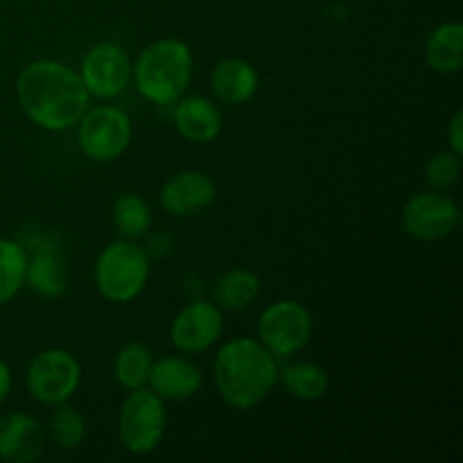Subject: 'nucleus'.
Returning <instances> with one entry per match:
<instances>
[{"label":"nucleus","mask_w":463,"mask_h":463,"mask_svg":"<svg viewBox=\"0 0 463 463\" xmlns=\"http://www.w3.org/2000/svg\"><path fill=\"white\" fill-rule=\"evenodd\" d=\"M16 95L25 116L45 131L75 127L89 111L90 99L81 77L52 59H39L23 68Z\"/></svg>","instance_id":"nucleus-1"},{"label":"nucleus","mask_w":463,"mask_h":463,"mask_svg":"<svg viewBox=\"0 0 463 463\" xmlns=\"http://www.w3.org/2000/svg\"><path fill=\"white\" fill-rule=\"evenodd\" d=\"M213 371L222 401L233 410L260 405L279 383L276 357L251 337H238L224 344Z\"/></svg>","instance_id":"nucleus-2"},{"label":"nucleus","mask_w":463,"mask_h":463,"mask_svg":"<svg viewBox=\"0 0 463 463\" xmlns=\"http://www.w3.org/2000/svg\"><path fill=\"white\" fill-rule=\"evenodd\" d=\"M136 89L154 104H175L184 98L193 77V52L179 39L149 43L131 66Z\"/></svg>","instance_id":"nucleus-3"},{"label":"nucleus","mask_w":463,"mask_h":463,"mask_svg":"<svg viewBox=\"0 0 463 463\" xmlns=\"http://www.w3.org/2000/svg\"><path fill=\"white\" fill-rule=\"evenodd\" d=\"M149 279V253L131 240L109 244L95 262V288L107 301L129 303Z\"/></svg>","instance_id":"nucleus-4"},{"label":"nucleus","mask_w":463,"mask_h":463,"mask_svg":"<svg viewBox=\"0 0 463 463\" xmlns=\"http://www.w3.org/2000/svg\"><path fill=\"white\" fill-rule=\"evenodd\" d=\"M165 405L152 389H134L125 398L118 419V434L122 446L134 455H149L158 448L165 434Z\"/></svg>","instance_id":"nucleus-5"},{"label":"nucleus","mask_w":463,"mask_h":463,"mask_svg":"<svg viewBox=\"0 0 463 463\" xmlns=\"http://www.w3.org/2000/svg\"><path fill=\"white\" fill-rule=\"evenodd\" d=\"M77 145L90 161H116L131 143V120L122 109L98 107L77 122Z\"/></svg>","instance_id":"nucleus-6"},{"label":"nucleus","mask_w":463,"mask_h":463,"mask_svg":"<svg viewBox=\"0 0 463 463\" xmlns=\"http://www.w3.org/2000/svg\"><path fill=\"white\" fill-rule=\"evenodd\" d=\"M312 337V315L298 301H276L260 315L258 342L274 357H289Z\"/></svg>","instance_id":"nucleus-7"},{"label":"nucleus","mask_w":463,"mask_h":463,"mask_svg":"<svg viewBox=\"0 0 463 463\" xmlns=\"http://www.w3.org/2000/svg\"><path fill=\"white\" fill-rule=\"evenodd\" d=\"M81 380L80 362L63 348H48L30 362L25 383L43 405H61L77 392Z\"/></svg>","instance_id":"nucleus-8"},{"label":"nucleus","mask_w":463,"mask_h":463,"mask_svg":"<svg viewBox=\"0 0 463 463\" xmlns=\"http://www.w3.org/2000/svg\"><path fill=\"white\" fill-rule=\"evenodd\" d=\"M459 220L461 213L455 199L439 190L414 194L407 199L401 213L402 231L423 242H437L452 235Z\"/></svg>","instance_id":"nucleus-9"},{"label":"nucleus","mask_w":463,"mask_h":463,"mask_svg":"<svg viewBox=\"0 0 463 463\" xmlns=\"http://www.w3.org/2000/svg\"><path fill=\"white\" fill-rule=\"evenodd\" d=\"M80 77L93 98H118L131 80V61L120 45L98 43L81 59Z\"/></svg>","instance_id":"nucleus-10"},{"label":"nucleus","mask_w":463,"mask_h":463,"mask_svg":"<svg viewBox=\"0 0 463 463\" xmlns=\"http://www.w3.org/2000/svg\"><path fill=\"white\" fill-rule=\"evenodd\" d=\"M224 330V317L215 303L193 301L175 317L170 326V342L185 355L203 353L217 344Z\"/></svg>","instance_id":"nucleus-11"},{"label":"nucleus","mask_w":463,"mask_h":463,"mask_svg":"<svg viewBox=\"0 0 463 463\" xmlns=\"http://www.w3.org/2000/svg\"><path fill=\"white\" fill-rule=\"evenodd\" d=\"M48 446L45 428L30 414L14 411L0 419V459L32 463L41 459Z\"/></svg>","instance_id":"nucleus-12"},{"label":"nucleus","mask_w":463,"mask_h":463,"mask_svg":"<svg viewBox=\"0 0 463 463\" xmlns=\"http://www.w3.org/2000/svg\"><path fill=\"white\" fill-rule=\"evenodd\" d=\"M215 202V184L203 172H179L161 188V206L175 217L199 215Z\"/></svg>","instance_id":"nucleus-13"},{"label":"nucleus","mask_w":463,"mask_h":463,"mask_svg":"<svg viewBox=\"0 0 463 463\" xmlns=\"http://www.w3.org/2000/svg\"><path fill=\"white\" fill-rule=\"evenodd\" d=\"M147 384L163 401H188L199 393L203 375L190 360L172 355L154 360Z\"/></svg>","instance_id":"nucleus-14"},{"label":"nucleus","mask_w":463,"mask_h":463,"mask_svg":"<svg viewBox=\"0 0 463 463\" xmlns=\"http://www.w3.org/2000/svg\"><path fill=\"white\" fill-rule=\"evenodd\" d=\"M175 125L190 143H213L222 131V113L203 95H188L176 99Z\"/></svg>","instance_id":"nucleus-15"},{"label":"nucleus","mask_w":463,"mask_h":463,"mask_svg":"<svg viewBox=\"0 0 463 463\" xmlns=\"http://www.w3.org/2000/svg\"><path fill=\"white\" fill-rule=\"evenodd\" d=\"M213 93L231 107L249 102L258 90V72L244 59H222L211 75Z\"/></svg>","instance_id":"nucleus-16"},{"label":"nucleus","mask_w":463,"mask_h":463,"mask_svg":"<svg viewBox=\"0 0 463 463\" xmlns=\"http://www.w3.org/2000/svg\"><path fill=\"white\" fill-rule=\"evenodd\" d=\"M25 285H30L39 297L59 298L71 288V274L66 269L61 253L54 249H43L27 260Z\"/></svg>","instance_id":"nucleus-17"},{"label":"nucleus","mask_w":463,"mask_h":463,"mask_svg":"<svg viewBox=\"0 0 463 463\" xmlns=\"http://www.w3.org/2000/svg\"><path fill=\"white\" fill-rule=\"evenodd\" d=\"M425 59L434 72L455 75L463 68V25L459 21L441 23L425 43Z\"/></svg>","instance_id":"nucleus-18"},{"label":"nucleus","mask_w":463,"mask_h":463,"mask_svg":"<svg viewBox=\"0 0 463 463\" xmlns=\"http://www.w3.org/2000/svg\"><path fill=\"white\" fill-rule=\"evenodd\" d=\"M260 294V279L249 269H231L220 276L213 289V301L220 310H244Z\"/></svg>","instance_id":"nucleus-19"},{"label":"nucleus","mask_w":463,"mask_h":463,"mask_svg":"<svg viewBox=\"0 0 463 463\" xmlns=\"http://www.w3.org/2000/svg\"><path fill=\"white\" fill-rule=\"evenodd\" d=\"M279 378L283 380L285 392L298 401H319L326 396L330 384L328 373L312 362L288 364L283 371H279Z\"/></svg>","instance_id":"nucleus-20"},{"label":"nucleus","mask_w":463,"mask_h":463,"mask_svg":"<svg viewBox=\"0 0 463 463\" xmlns=\"http://www.w3.org/2000/svg\"><path fill=\"white\" fill-rule=\"evenodd\" d=\"M152 364V348L145 346V344L140 342H131L127 344L125 348H120V353L116 355V362H113V375H116L120 387L134 392V389H140L147 384Z\"/></svg>","instance_id":"nucleus-21"},{"label":"nucleus","mask_w":463,"mask_h":463,"mask_svg":"<svg viewBox=\"0 0 463 463\" xmlns=\"http://www.w3.org/2000/svg\"><path fill=\"white\" fill-rule=\"evenodd\" d=\"M27 251L23 244L14 240L0 238V306L16 298L25 285L27 271Z\"/></svg>","instance_id":"nucleus-22"},{"label":"nucleus","mask_w":463,"mask_h":463,"mask_svg":"<svg viewBox=\"0 0 463 463\" xmlns=\"http://www.w3.org/2000/svg\"><path fill=\"white\" fill-rule=\"evenodd\" d=\"M113 224L118 233L127 240H136L145 235L152 226V211L140 194L127 193L113 202Z\"/></svg>","instance_id":"nucleus-23"},{"label":"nucleus","mask_w":463,"mask_h":463,"mask_svg":"<svg viewBox=\"0 0 463 463\" xmlns=\"http://www.w3.org/2000/svg\"><path fill=\"white\" fill-rule=\"evenodd\" d=\"M50 437L57 443L61 450H75L81 446L86 437V423L84 416L75 410V407L57 405L52 419H50Z\"/></svg>","instance_id":"nucleus-24"},{"label":"nucleus","mask_w":463,"mask_h":463,"mask_svg":"<svg viewBox=\"0 0 463 463\" xmlns=\"http://www.w3.org/2000/svg\"><path fill=\"white\" fill-rule=\"evenodd\" d=\"M461 176V156L455 152H437L425 165V184L432 190H448Z\"/></svg>","instance_id":"nucleus-25"},{"label":"nucleus","mask_w":463,"mask_h":463,"mask_svg":"<svg viewBox=\"0 0 463 463\" xmlns=\"http://www.w3.org/2000/svg\"><path fill=\"white\" fill-rule=\"evenodd\" d=\"M448 145H450V152L463 154V109H457L450 118V125H448Z\"/></svg>","instance_id":"nucleus-26"},{"label":"nucleus","mask_w":463,"mask_h":463,"mask_svg":"<svg viewBox=\"0 0 463 463\" xmlns=\"http://www.w3.org/2000/svg\"><path fill=\"white\" fill-rule=\"evenodd\" d=\"M9 392H12V371L0 360V402L9 396Z\"/></svg>","instance_id":"nucleus-27"}]
</instances>
